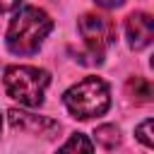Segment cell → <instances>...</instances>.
<instances>
[{
  "label": "cell",
  "mask_w": 154,
  "mask_h": 154,
  "mask_svg": "<svg viewBox=\"0 0 154 154\" xmlns=\"http://www.w3.org/2000/svg\"><path fill=\"white\" fill-rule=\"evenodd\" d=\"M53 19L38 7H22L7 26V48L14 55H34L51 34Z\"/></svg>",
  "instance_id": "1"
},
{
  "label": "cell",
  "mask_w": 154,
  "mask_h": 154,
  "mask_svg": "<svg viewBox=\"0 0 154 154\" xmlns=\"http://www.w3.org/2000/svg\"><path fill=\"white\" fill-rule=\"evenodd\" d=\"M63 101H65V108L72 113V118H79V120L99 118L111 106L108 84L99 77H84L82 82L72 84L65 91Z\"/></svg>",
  "instance_id": "2"
},
{
  "label": "cell",
  "mask_w": 154,
  "mask_h": 154,
  "mask_svg": "<svg viewBox=\"0 0 154 154\" xmlns=\"http://www.w3.org/2000/svg\"><path fill=\"white\" fill-rule=\"evenodd\" d=\"M51 82V75L41 67H31V65H12L5 70L2 84L10 99L24 103V106H41L43 103V91Z\"/></svg>",
  "instance_id": "3"
},
{
  "label": "cell",
  "mask_w": 154,
  "mask_h": 154,
  "mask_svg": "<svg viewBox=\"0 0 154 154\" xmlns=\"http://www.w3.org/2000/svg\"><path fill=\"white\" fill-rule=\"evenodd\" d=\"M77 29L84 38V46L89 51V60L87 65H99L103 60V53L106 48L116 41V24L108 19V17H101V14H82L77 19Z\"/></svg>",
  "instance_id": "4"
},
{
  "label": "cell",
  "mask_w": 154,
  "mask_h": 154,
  "mask_svg": "<svg viewBox=\"0 0 154 154\" xmlns=\"http://www.w3.org/2000/svg\"><path fill=\"white\" fill-rule=\"evenodd\" d=\"M10 123L14 130H22V132H29V135H43V137H53L60 132V125L51 118H43V116H31V113H24L19 108H12L10 113Z\"/></svg>",
  "instance_id": "5"
},
{
  "label": "cell",
  "mask_w": 154,
  "mask_h": 154,
  "mask_svg": "<svg viewBox=\"0 0 154 154\" xmlns=\"http://www.w3.org/2000/svg\"><path fill=\"white\" fill-rule=\"evenodd\" d=\"M125 36L132 51H142L152 43L154 36V22L147 12H132L125 19Z\"/></svg>",
  "instance_id": "6"
},
{
  "label": "cell",
  "mask_w": 154,
  "mask_h": 154,
  "mask_svg": "<svg viewBox=\"0 0 154 154\" xmlns=\"http://www.w3.org/2000/svg\"><path fill=\"white\" fill-rule=\"evenodd\" d=\"M125 91L128 96L135 101V103H149L154 91H152V84L147 77H130L128 84H125Z\"/></svg>",
  "instance_id": "7"
},
{
  "label": "cell",
  "mask_w": 154,
  "mask_h": 154,
  "mask_svg": "<svg viewBox=\"0 0 154 154\" xmlns=\"http://www.w3.org/2000/svg\"><path fill=\"white\" fill-rule=\"evenodd\" d=\"M91 152H94L91 140L87 135H82V132H75L55 154H91Z\"/></svg>",
  "instance_id": "8"
},
{
  "label": "cell",
  "mask_w": 154,
  "mask_h": 154,
  "mask_svg": "<svg viewBox=\"0 0 154 154\" xmlns=\"http://www.w3.org/2000/svg\"><path fill=\"white\" fill-rule=\"evenodd\" d=\"M94 135H96V142L103 149H116L120 144V130L116 125H99Z\"/></svg>",
  "instance_id": "9"
},
{
  "label": "cell",
  "mask_w": 154,
  "mask_h": 154,
  "mask_svg": "<svg viewBox=\"0 0 154 154\" xmlns=\"http://www.w3.org/2000/svg\"><path fill=\"white\" fill-rule=\"evenodd\" d=\"M149 128H152V120L147 118V120H144V123H140V125H137V130H135V135H137V140H140V142H142V144H144L147 149L152 147V137H149Z\"/></svg>",
  "instance_id": "10"
},
{
  "label": "cell",
  "mask_w": 154,
  "mask_h": 154,
  "mask_svg": "<svg viewBox=\"0 0 154 154\" xmlns=\"http://www.w3.org/2000/svg\"><path fill=\"white\" fill-rule=\"evenodd\" d=\"M22 5V0H0V12H12Z\"/></svg>",
  "instance_id": "11"
},
{
  "label": "cell",
  "mask_w": 154,
  "mask_h": 154,
  "mask_svg": "<svg viewBox=\"0 0 154 154\" xmlns=\"http://www.w3.org/2000/svg\"><path fill=\"white\" fill-rule=\"evenodd\" d=\"M99 7H106V10H113V7H120L125 0H94Z\"/></svg>",
  "instance_id": "12"
},
{
  "label": "cell",
  "mask_w": 154,
  "mask_h": 154,
  "mask_svg": "<svg viewBox=\"0 0 154 154\" xmlns=\"http://www.w3.org/2000/svg\"><path fill=\"white\" fill-rule=\"evenodd\" d=\"M0 128H2V118H0Z\"/></svg>",
  "instance_id": "13"
}]
</instances>
